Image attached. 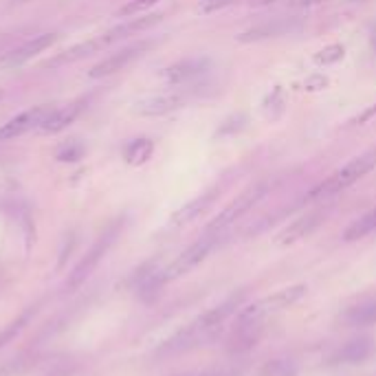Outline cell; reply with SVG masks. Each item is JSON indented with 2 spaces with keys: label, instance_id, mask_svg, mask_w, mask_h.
I'll list each match as a JSON object with an SVG mask.
<instances>
[{
  "label": "cell",
  "instance_id": "1",
  "mask_svg": "<svg viewBox=\"0 0 376 376\" xmlns=\"http://www.w3.org/2000/svg\"><path fill=\"white\" fill-rule=\"evenodd\" d=\"M236 299H229L225 303H220V306L207 311L205 315H201L196 321H192V324L178 332L174 339H170V341L163 346V352H181V350H189L194 346H199L203 341H209V339H213L223 324L227 321V317L231 315V311L236 308Z\"/></svg>",
  "mask_w": 376,
  "mask_h": 376
},
{
  "label": "cell",
  "instance_id": "2",
  "mask_svg": "<svg viewBox=\"0 0 376 376\" xmlns=\"http://www.w3.org/2000/svg\"><path fill=\"white\" fill-rule=\"evenodd\" d=\"M374 168H376V150H368V152H363L359 156H354L352 161H348L341 170H337L332 176L326 178L324 183L317 185L308 194V201L328 199V196H334L339 192L352 187L354 183H359L363 176H368Z\"/></svg>",
  "mask_w": 376,
  "mask_h": 376
},
{
  "label": "cell",
  "instance_id": "3",
  "mask_svg": "<svg viewBox=\"0 0 376 376\" xmlns=\"http://www.w3.org/2000/svg\"><path fill=\"white\" fill-rule=\"evenodd\" d=\"M306 295V286L303 284H297V286H291V289H282L273 295H268L256 303H251L246 306L240 315H238V321L240 324H262L266 317H271L284 308L293 306L297 299H301Z\"/></svg>",
  "mask_w": 376,
  "mask_h": 376
},
{
  "label": "cell",
  "instance_id": "4",
  "mask_svg": "<svg viewBox=\"0 0 376 376\" xmlns=\"http://www.w3.org/2000/svg\"><path fill=\"white\" fill-rule=\"evenodd\" d=\"M268 194V183H256V185H251L249 189H244L236 201H231L216 218H213L209 225H207V234H213V236H218L220 231H225L227 227H231L236 220H240L246 211L253 209L264 196Z\"/></svg>",
  "mask_w": 376,
  "mask_h": 376
},
{
  "label": "cell",
  "instance_id": "5",
  "mask_svg": "<svg viewBox=\"0 0 376 376\" xmlns=\"http://www.w3.org/2000/svg\"><path fill=\"white\" fill-rule=\"evenodd\" d=\"M218 244V236L213 234H207L205 238H201L199 242H194L192 246H187L181 256H178L168 268H163L156 277H158V284H165V282H172V280H178L187 273H192L196 266L201 262L207 260V256L213 251V246Z\"/></svg>",
  "mask_w": 376,
  "mask_h": 376
},
{
  "label": "cell",
  "instance_id": "6",
  "mask_svg": "<svg viewBox=\"0 0 376 376\" xmlns=\"http://www.w3.org/2000/svg\"><path fill=\"white\" fill-rule=\"evenodd\" d=\"M117 234H119V225L111 227L108 231H106V234L99 236V240H97V242L91 246V251H88V253L82 258V262L73 268V273L68 275V280H66V289H68V291L80 289V286L95 273V268L99 266V262L104 260V256L108 253V249L115 244Z\"/></svg>",
  "mask_w": 376,
  "mask_h": 376
},
{
  "label": "cell",
  "instance_id": "7",
  "mask_svg": "<svg viewBox=\"0 0 376 376\" xmlns=\"http://www.w3.org/2000/svg\"><path fill=\"white\" fill-rule=\"evenodd\" d=\"M51 111L53 108H49V106H35V108H29L20 115L11 117L9 121H5L3 125H0V143L18 139V137H23L31 130H38Z\"/></svg>",
  "mask_w": 376,
  "mask_h": 376
},
{
  "label": "cell",
  "instance_id": "8",
  "mask_svg": "<svg viewBox=\"0 0 376 376\" xmlns=\"http://www.w3.org/2000/svg\"><path fill=\"white\" fill-rule=\"evenodd\" d=\"M185 95L181 93H158V95H146L139 97L132 104V113L139 117H163L185 106Z\"/></svg>",
  "mask_w": 376,
  "mask_h": 376
},
{
  "label": "cell",
  "instance_id": "9",
  "mask_svg": "<svg viewBox=\"0 0 376 376\" xmlns=\"http://www.w3.org/2000/svg\"><path fill=\"white\" fill-rule=\"evenodd\" d=\"M148 42H139V44H132L128 49H121L119 53H113L106 60H101L99 64H95L91 70H88V77L91 80H101V77H108V75H115L119 73L121 68H125L128 64H132L137 58L143 56V51H148Z\"/></svg>",
  "mask_w": 376,
  "mask_h": 376
},
{
  "label": "cell",
  "instance_id": "10",
  "mask_svg": "<svg viewBox=\"0 0 376 376\" xmlns=\"http://www.w3.org/2000/svg\"><path fill=\"white\" fill-rule=\"evenodd\" d=\"M58 35L56 33H40L33 35L31 40H27L25 44H20L18 49L9 51L5 58H0V66H20L29 60H33L35 56H40L42 51H46L51 44H56Z\"/></svg>",
  "mask_w": 376,
  "mask_h": 376
},
{
  "label": "cell",
  "instance_id": "11",
  "mask_svg": "<svg viewBox=\"0 0 376 376\" xmlns=\"http://www.w3.org/2000/svg\"><path fill=\"white\" fill-rule=\"evenodd\" d=\"M207 70H209V60L194 58V60H183V62H176V64L163 68L158 73V77L170 86H178V84H187L192 80H199L201 75L207 73Z\"/></svg>",
  "mask_w": 376,
  "mask_h": 376
},
{
  "label": "cell",
  "instance_id": "12",
  "mask_svg": "<svg viewBox=\"0 0 376 376\" xmlns=\"http://www.w3.org/2000/svg\"><path fill=\"white\" fill-rule=\"evenodd\" d=\"M161 20H163V13H148V15H141V18H130L128 23H123L111 31H106L104 35H99V42L101 46H111L115 42H121L125 38H130V35H137L141 31H146V29H152L154 25H158Z\"/></svg>",
  "mask_w": 376,
  "mask_h": 376
},
{
  "label": "cell",
  "instance_id": "13",
  "mask_svg": "<svg viewBox=\"0 0 376 376\" xmlns=\"http://www.w3.org/2000/svg\"><path fill=\"white\" fill-rule=\"evenodd\" d=\"M324 218H326L324 211H308V213H303V216H299L297 220H293L284 231H280V236L275 238V242H277L280 246L295 244V242L303 240L306 236H311L313 231H315L321 223H324Z\"/></svg>",
  "mask_w": 376,
  "mask_h": 376
},
{
  "label": "cell",
  "instance_id": "14",
  "mask_svg": "<svg viewBox=\"0 0 376 376\" xmlns=\"http://www.w3.org/2000/svg\"><path fill=\"white\" fill-rule=\"evenodd\" d=\"M299 23L293 20H273V23H262L251 27L242 33L236 35L238 42H260V40H268V38H277V35H286L291 31H297Z\"/></svg>",
  "mask_w": 376,
  "mask_h": 376
},
{
  "label": "cell",
  "instance_id": "15",
  "mask_svg": "<svg viewBox=\"0 0 376 376\" xmlns=\"http://www.w3.org/2000/svg\"><path fill=\"white\" fill-rule=\"evenodd\" d=\"M218 199V189H209V192H205V194H201L199 199H194V201H189L187 205H183L178 211H174V216H172V220H170V225L172 227H185V225H189L192 220H196L201 216V213Z\"/></svg>",
  "mask_w": 376,
  "mask_h": 376
},
{
  "label": "cell",
  "instance_id": "16",
  "mask_svg": "<svg viewBox=\"0 0 376 376\" xmlns=\"http://www.w3.org/2000/svg\"><path fill=\"white\" fill-rule=\"evenodd\" d=\"M80 113H82V104L80 101L70 104V106H62V108H53L38 130L42 134H58V132L66 130L68 125L80 117Z\"/></svg>",
  "mask_w": 376,
  "mask_h": 376
},
{
  "label": "cell",
  "instance_id": "17",
  "mask_svg": "<svg viewBox=\"0 0 376 376\" xmlns=\"http://www.w3.org/2000/svg\"><path fill=\"white\" fill-rule=\"evenodd\" d=\"M104 46L99 42V38H93V40H86V42H80L75 46H70L62 53H58L56 58L49 60L46 66L49 68H58V66H66V64H73L82 58H88V56H93V53H99Z\"/></svg>",
  "mask_w": 376,
  "mask_h": 376
},
{
  "label": "cell",
  "instance_id": "18",
  "mask_svg": "<svg viewBox=\"0 0 376 376\" xmlns=\"http://www.w3.org/2000/svg\"><path fill=\"white\" fill-rule=\"evenodd\" d=\"M372 348H374V344H372L370 337L352 339V341H348L341 350L337 352L334 361L337 363H361L372 354Z\"/></svg>",
  "mask_w": 376,
  "mask_h": 376
},
{
  "label": "cell",
  "instance_id": "19",
  "mask_svg": "<svg viewBox=\"0 0 376 376\" xmlns=\"http://www.w3.org/2000/svg\"><path fill=\"white\" fill-rule=\"evenodd\" d=\"M154 154V141L148 139V137H139L134 141H130L128 146L123 150V158L125 163L132 165V168H139L143 163H148Z\"/></svg>",
  "mask_w": 376,
  "mask_h": 376
},
{
  "label": "cell",
  "instance_id": "20",
  "mask_svg": "<svg viewBox=\"0 0 376 376\" xmlns=\"http://www.w3.org/2000/svg\"><path fill=\"white\" fill-rule=\"evenodd\" d=\"M374 231H376V207L370 209L368 213H363L359 220H354V223L344 231V240H348V242L361 240V238L374 234Z\"/></svg>",
  "mask_w": 376,
  "mask_h": 376
},
{
  "label": "cell",
  "instance_id": "21",
  "mask_svg": "<svg viewBox=\"0 0 376 376\" xmlns=\"http://www.w3.org/2000/svg\"><path fill=\"white\" fill-rule=\"evenodd\" d=\"M344 319L350 326H376V299L350 308Z\"/></svg>",
  "mask_w": 376,
  "mask_h": 376
},
{
  "label": "cell",
  "instance_id": "22",
  "mask_svg": "<svg viewBox=\"0 0 376 376\" xmlns=\"http://www.w3.org/2000/svg\"><path fill=\"white\" fill-rule=\"evenodd\" d=\"M31 317H33V308H29L27 313H23L20 317L13 319L11 324H7L3 330H0V350H3L7 344H11L13 339L25 330V326H27L29 321H31Z\"/></svg>",
  "mask_w": 376,
  "mask_h": 376
},
{
  "label": "cell",
  "instance_id": "23",
  "mask_svg": "<svg viewBox=\"0 0 376 376\" xmlns=\"http://www.w3.org/2000/svg\"><path fill=\"white\" fill-rule=\"evenodd\" d=\"M346 56V46L344 44H328L324 49H319L315 56H313V62L317 66H330V64H337L341 62Z\"/></svg>",
  "mask_w": 376,
  "mask_h": 376
},
{
  "label": "cell",
  "instance_id": "24",
  "mask_svg": "<svg viewBox=\"0 0 376 376\" xmlns=\"http://www.w3.org/2000/svg\"><path fill=\"white\" fill-rule=\"evenodd\" d=\"M82 156H84V146L80 141H68L56 152V158L60 163H77Z\"/></svg>",
  "mask_w": 376,
  "mask_h": 376
},
{
  "label": "cell",
  "instance_id": "25",
  "mask_svg": "<svg viewBox=\"0 0 376 376\" xmlns=\"http://www.w3.org/2000/svg\"><path fill=\"white\" fill-rule=\"evenodd\" d=\"M238 0H201L199 5H196V11L203 13V15H209V13H216V11H223L231 5H236Z\"/></svg>",
  "mask_w": 376,
  "mask_h": 376
},
{
  "label": "cell",
  "instance_id": "26",
  "mask_svg": "<svg viewBox=\"0 0 376 376\" xmlns=\"http://www.w3.org/2000/svg\"><path fill=\"white\" fill-rule=\"evenodd\" d=\"M156 3H158V0H130V3H125V5L119 9V15H123V18L137 15V13L146 11L148 7H152V5H156Z\"/></svg>",
  "mask_w": 376,
  "mask_h": 376
},
{
  "label": "cell",
  "instance_id": "27",
  "mask_svg": "<svg viewBox=\"0 0 376 376\" xmlns=\"http://www.w3.org/2000/svg\"><path fill=\"white\" fill-rule=\"evenodd\" d=\"M303 91L308 93H317V91H324V88L328 86V77L321 75V73H315V75H308L306 80H303Z\"/></svg>",
  "mask_w": 376,
  "mask_h": 376
},
{
  "label": "cell",
  "instance_id": "28",
  "mask_svg": "<svg viewBox=\"0 0 376 376\" xmlns=\"http://www.w3.org/2000/svg\"><path fill=\"white\" fill-rule=\"evenodd\" d=\"M376 117V101L372 104V106H368V108L361 113V115H356L352 121H350V125H363V123H368L370 119H374Z\"/></svg>",
  "mask_w": 376,
  "mask_h": 376
},
{
  "label": "cell",
  "instance_id": "29",
  "mask_svg": "<svg viewBox=\"0 0 376 376\" xmlns=\"http://www.w3.org/2000/svg\"><path fill=\"white\" fill-rule=\"evenodd\" d=\"M319 3H324V0H289V7L301 9V7H315Z\"/></svg>",
  "mask_w": 376,
  "mask_h": 376
},
{
  "label": "cell",
  "instance_id": "30",
  "mask_svg": "<svg viewBox=\"0 0 376 376\" xmlns=\"http://www.w3.org/2000/svg\"><path fill=\"white\" fill-rule=\"evenodd\" d=\"M44 376H73V370H68V368H62V370H53Z\"/></svg>",
  "mask_w": 376,
  "mask_h": 376
},
{
  "label": "cell",
  "instance_id": "31",
  "mask_svg": "<svg viewBox=\"0 0 376 376\" xmlns=\"http://www.w3.org/2000/svg\"><path fill=\"white\" fill-rule=\"evenodd\" d=\"M13 372H15V363H9V365L0 368V376H11Z\"/></svg>",
  "mask_w": 376,
  "mask_h": 376
},
{
  "label": "cell",
  "instance_id": "32",
  "mask_svg": "<svg viewBox=\"0 0 376 376\" xmlns=\"http://www.w3.org/2000/svg\"><path fill=\"white\" fill-rule=\"evenodd\" d=\"M246 3H249L251 7H264V5L275 3V0H246Z\"/></svg>",
  "mask_w": 376,
  "mask_h": 376
},
{
  "label": "cell",
  "instance_id": "33",
  "mask_svg": "<svg viewBox=\"0 0 376 376\" xmlns=\"http://www.w3.org/2000/svg\"><path fill=\"white\" fill-rule=\"evenodd\" d=\"M372 46H374V51H376V27H374V31H372Z\"/></svg>",
  "mask_w": 376,
  "mask_h": 376
},
{
  "label": "cell",
  "instance_id": "34",
  "mask_svg": "<svg viewBox=\"0 0 376 376\" xmlns=\"http://www.w3.org/2000/svg\"><path fill=\"white\" fill-rule=\"evenodd\" d=\"M13 3H18V5H23V3H31V0H13Z\"/></svg>",
  "mask_w": 376,
  "mask_h": 376
},
{
  "label": "cell",
  "instance_id": "35",
  "mask_svg": "<svg viewBox=\"0 0 376 376\" xmlns=\"http://www.w3.org/2000/svg\"><path fill=\"white\" fill-rule=\"evenodd\" d=\"M209 376H225V374H209Z\"/></svg>",
  "mask_w": 376,
  "mask_h": 376
}]
</instances>
